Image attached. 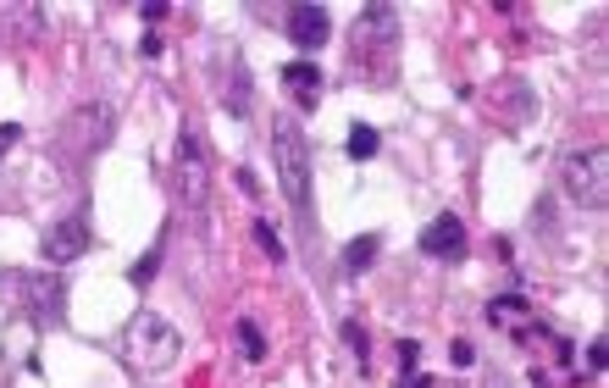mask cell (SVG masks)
<instances>
[{
    "label": "cell",
    "mask_w": 609,
    "mask_h": 388,
    "mask_svg": "<svg viewBox=\"0 0 609 388\" xmlns=\"http://www.w3.org/2000/svg\"><path fill=\"white\" fill-rule=\"evenodd\" d=\"M250 111V73H244V61L233 67V117H244Z\"/></svg>",
    "instance_id": "17"
},
{
    "label": "cell",
    "mask_w": 609,
    "mask_h": 388,
    "mask_svg": "<svg viewBox=\"0 0 609 388\" xmlns=\"http://www.w3.org/2000/svg\"><path fill=\"white\" fill-rule=\"evenodd\" d=\"M23 289H28V300H34V316H39V322H56V316H61V300H67V289H61L56 278H23Z\"/></svg>",
    "instance_id": "11"
},
{
    "label": "cell",
    "mask_w": 609,
    "mask_h": 388,
    "mask_svg": "<svg viewBox=\"0 0 609 388\" xmlns=\"http://www.w3.org/2000/svg\"><path fill=\"white\" fill-rule=\"evenodd\" d=\"M283 89L294 95L299 111H316V100H322V73H316V61H288L283 67Z\"/></svg>",
    "instance_id": "8"
},
{
    "label": "cell",
    "mask_w": 609,
    "mask_h": 388,
    "mask_svg": "<svg viewBox=\"0 0 609 388\" xmlns=\"http://www.w3.org/2000/svg\"><path fill=\"white\" fill-rule=\"evenodd\" d=\"M255 239H261V250L272 255V261H283V239H277V233L266 228V222H255Z\"/></svg>",
    "instance_id": "18"
},
{
    "label": "cell",
    "mask_w": 609,
    "mask_h": 388,
    "mask_svg": "<svg viewBox=\"0 0 609 388\" xmlns=\"http://www.w3.org/2000/svg\"><path fill=\"white\" fill-rule=\"evenodd\" d=\"M178 194L183 206H205V194H211V156H205V139L194 134V122L178 128Z\"/></svg>",
    "instance_id": "4"
},
{
    "label": "cell",
    "mask_w": 609,
    "mask_h": 388,
    "mask_svg": "<svg viewBox=\"0 0 609 388\" xmlns=\"http://www.w3.org/2000/svg\"><path fill=\"white\" fill-rule=\"evenodd\" d=\"M122 339H128V361L139 366V372H167L183 355V333L172 328V322H161L156 311H139Z\"/></svg>",
    "instance_id": "2"
},
{
    "label": "cell",
    "mask_w": 609,
    "mask_h": 388,
    "mask_svg": "<svg viewBox=\"0 0 609 388\" xmlns=\"http://www.w3.org/2000/svg\"><path fill=\"white\" fill-rule=\"evenodd\" d=\"M565 189L582 200V206H604L609 200V150L604 145H587V150H571L560 167Z\"/></svg>",
    "instance_id": "3"
},
{
    "label": "cell",
    "mask_w": 609,
    "mask_h": 388,
    "mask_svg": "<svg viewBox=\"0 0 609 388\" xmlns=\"http://www.w3.org/2000/svg\"><path fill=\"white\" fill-rule=\"evenodd\" d=\"M327 34H333V17H327V6H288V39H294L299 50H322Z\"/></svg>",
    "instance_id": "6"
},
{
    "label": "cell",
    "mask_w": 609,
    "mask_h": 388,
    "mask_svg": "<svg viewBox=\"0 0 609 388\" xmlns=\"http://www.w3.org/2000/svg\"><path fill=\"white\" fill-rule=\"evenodd\" d=\"M377 145H383V139H377V128H366V122H360V128H355V134H349V161H371V156H377Z\"/></svg>",
    "instance_id": "13"
},
{
    "label": "cell",
    "mask_w": 609,
    "mask_h": 388,
    "mask_svg": "<svg viewBox=\"0 0 609 388\" xmlns=\"http://www.w3.org/2000/svg\"><path fill=\"white\" fill-rule=\"evenodd\" d=\"M17 134H23V128H17V122H0V156H6V150L17 145Z\"/></svg>",
    "instance_id": "21"
},
{
    "label": "cell",
    "mask_w": 609,
    "mask_h": 388,
    "mask_svg": "<svg viewBox=\"0 0 609 388\" xmlns=\"http://www.w3.org/2000/svg\"><path fill=\"white\" fill-rule=\"evenodd\" d=\"M377 244H383L377 233H366V239H349V250H344V267H349V272H366L371 261H377Z\"/></svg>",
    "instance_id": "12"
},
{
    "label": "cell",
    "mask_w": 609,
    "mask_h": 388,
    "mask_svg": "<svg viewBox=\"0 0 609 388\" xmlns=\"http://www.w3.org/2000/svg\"><path fill=\"white\" fill-rule=\"evenodd\" d=\"M416 361H421V344L405 339V344H399V372H416Z\"/></svg>",
    "instance_id": "19"
},
{
    "label": "cell",
    "mask_w": 609,
    "mask_h": 388,
    "mask_svg": "<svg viewBox=\"0 0 609 388\" xmlns=\"http://www.w3.org/2000/svg\"><path fill=\"white\" fill-rule=\"evenodd\" d=\"M239 350H244V361H266V333L255 328L250 316L239 322Z\"/></svg>",
    "instance_id": "14"
},
{
    "label": "cell",
    "mask_w": 609,
    "mask_h": 388,
    "mask_svg": "<svg viewBox=\"0 0 609 388\" xmlns=\"http://www.w3.org/2000/svg\"><path fill=\"white\" fill-rule=\"evenodd\" d=\"M344 344H349V355H355L360 366L371 361V344H366V328H360V322H344Z\"/></svg>",
    "instance_id": "16"
},
{
    "label": "cell",
    "mask_w": 609,
    "mask_h": 388,
    "mask_svg": "<svg viewBox=\"0 0 609 388\" xmlns=\"http://www.w3.org/2000/svg\"><path fill=\"white\" fill-rule=\"evenodd\" d=\"M394 34H399L394 6H371V12L355 23V45H371V50H388V45H394Z\"/></svg>",
    "instance_id": "10"
},
{
    "label": "cell",
    "mask_w": 609,
    "mask_h": 388,
    "mask_svg": "<svg viewBox=\"0 0 609 388\" xmlns=\"http://www.w3.org/2000/svg\"><path fill=\"white\" fill-rule=\"evenodd\" d=\"M0 34L12 39V45H34L45 34V12L39 6H0Z\"/></svg>",
    "instance_id": "9"
},
{
    "label": "cell",
    "mask_w": 609,
    "mask_h": 388,
    "mask_svg": "<svg viewBox=\"0 0 609 388\" xmlns=\"http://www.w3.org/2000/svg\"><path fill=\"white\" fill-rule=\"evenodd\" d=\"M493 388H504V383H493Z\"/></svg>",
    "instance_id": "23"
},
{
    "label": "cell",
    "mask_w": 609,
    "mask_h": 388,
    "mask_svg": "<svg viewBox=\"0 0 609 388\" xmlns=\"http://www.w3.org/2000/svg\"><path fill=\"white\" fill-rule=\"evenodd\" d=\"M78 255H89V222L72 211V217H61L56 228L45 233V261L50 267H67V261H78Z\"/></svg>",
    "instance_id": "5"
},
{
    "label": "cell",
    "mask_w": 609,
    "mask_h": 388,
    "mask_svg": "<svg viewBox=\"0 0 609 388\" xmlns=\"http://www.w3.org/2000/svg\"><path fill=\"white\" fill-rule=\"evenodd\" d=\"M488 316H493V322H526V300L504 294V300H493V305H488Z\"/></svg>",
    "instance_id": "15"
},
{
    "label": "cell",
    "mask_w": 609,
    "mask_h": 388,
    "mask_svg": "<svg viewBox=\"0 0 609 388\" xmlns=\"http://www.w3.org/2000/svg\"><path fill=\"white\" fill-rule=\"evenodd\" d=\"M421 255H438V261H460L466 255V222L460 217H438L421 228Z\"/></svg>",
    "instance_id": "7"
},
{
    "label": "cell",
    "mask_w": 609,
    "mask_h": 388,
    "mask_svg": "<svg viewBox=\"0 0 609 388\" xmlns=\"http://www.w3.org/2000/svg\"><path fill=\"white\" fill-rule=\"evenodd\" d=\"M272 167H277V183H283L288 206L299 217H311V145L299 134V122H288V117L272 122Z\"/></svg>",
    "instance_id": "1"
},
{
    "label": "cell",
    "mask_w": 609,
    "mask_h": 388,
    "mask_svg": "<svg viewBox=\"0 0 609 388\" xmlns=\"http://www.w3.org/2000/svg\"><path fill=\"white\" fill-rule=\"evenodd\" d=\"M399 388H438V383H432L427 372H405V383H399Z\"/></svg>",
    "instance_id": "22"
},
{
    "label": "cell",
    "mask_w": 609,
    "mask_h": 388,
    "mask_svg": "<svg viewBox=\"0 0 609 388\" xmlns=\"http://www.w3.org/2000/svg\"><path fill=\"white\" fill-rule=\"evenodd\" d=\"M449 355H454V366H471V361H477V350H471L466 339H454V344H449Z\"/></svg>",
    "instance_id": "20"
}]
</instances>
